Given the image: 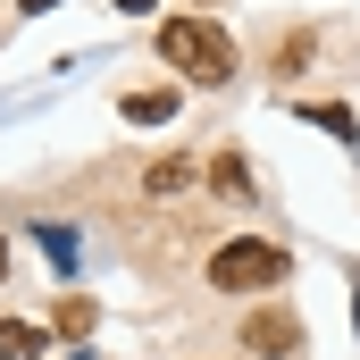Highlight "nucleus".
Listing matches in <instances>:
<instances>
[{
    "instance_id": "obj_1",
    "label": "nucleus",
    "mask_w": 360,
    "mask_h": 360,
    "mask_svg": "<svg viewBox=\"0 0 360 360\" xmlns=\"http://www.w3.org/2000/svg\"><path fill=\"white\" fill-rule=\"evenodd\" d=\"M160 59L176 68L184 84H226V76H235V42H226L210 17H168V25H160Z\"/></svg>"
},
{
    "instance_id": "obj_2",
    "label": "nucleus",
    "mask_w": 360,
    "mask_h": 360,
    "mask_svg": "<svg viewBox=\"0 0 360 360\" xmlns=\"http://www.w3.org/2000/svg\"><path fill=\"white\" fill-rule=\"evenodd\" d=\"M210 285H218V293H260V285H285V252L260 243V235L218 243V252H210Z\"/></svg>"
},
{
    "instance_id": "obj_3",
    "label": "nucleus",
    "mask_w": 360,
    "mask_h": 360,
    "mask_svg": "<svg viewBox=\"0 0 360 360\" xmlns=\"http://www.w3.org/2000/svg\"><path fill=\"white\" fill-rule=\"evenodd\" d=\"M243 344H252V352H269V360H285L293 352V344H302V327H293V310H252V319H243Z\"/></svg>"
},
{
    "instance_id": "obj_4",
    "label": "nucleus",
    "mask_w": 360,
    "mask_h": 360,
    "mask_svg": "<svg viewBox=\"0 0 360 360\" xmlns=\"http://www.w3.org/2000/svg\"><path fill=\"white\" fill-rule=\"evenodd\" d=\"M42 352V327H25V319H0V360H34Z\"/></svg>"
},
{
    "instance_id": "obj_5",
    "label": "nucleus",
    "mask_w": 360,
    "mask_h": 360,
    "mask_svg": "<svg viewBox=\"0 0 360 360\" xmlns=\"http://www.w3.org/2000/svg\"><path fill=\"white\" fill-rule=\"evenodd\" d=\"M168 109H176V92H168V84H160V92H134V101H126V117H134V126H160Z\"/></svg>"
},
{
    "instance_id": "obj_6",
    "label": "nucleus",
    "mask_w": 360,
    "mask_h": 360,
    "mask_svg": "<svg viewBox=\"0 0 360 360\" xmlns=\"http://www.w3.org/2000/svg\"><path fill=\"white\" fill-rule=\"evenodd\" d=\"M218 193H235V201H243V193H252V176H243V160H235V151H226V160H218Z\"/></svg>"
},
{
    "instance_id": "obj_7",
    "label": "nucleus",
    "mask_w": 360,
    "mask_h": 360,
    "mask_svg": "<svg viewBox=\"0 0 360 360\" xmlns=\"http://www.w3.org/2000/svg\"><path fill=\"white\" fill-rule=\"evenodd\" d=\"M184 176H193V168H184V160H160V168H151V176H143V184H151V193H176Z\"/></svg>"
},
{
    "instance_id": "obj_8",
    "label": "nucleus",
    "mask_w": 360,
    "mask_h": 360,
    "mask_svg": "<svg viewBox=\"0 0 360 360\" xmlns=\"http://www.w3.org/2000/svg\"><path fill=\"white\" fill-rule=\"evenodd\" d=\"M17 8H59V0H17Z\"/></svg>"
},
{
    "instance_id": "obj_9",
    "label": "nucleus",
    "mask_w": 360,
    "mask_h": 360,
    "mask_svg": "<svg viewBox=\"0 0 360 360\" xmlns=\"http://www.w3.org/2000/svg\"><path fill=\"white\" fill-rule=\"evenodd\" d=\"M0 276H8V243H0Z\"/></svg>"
}]
</instances>
